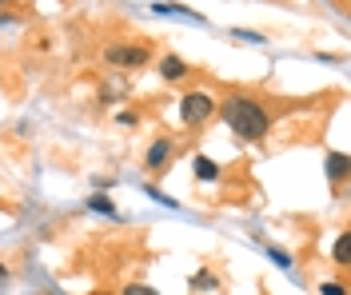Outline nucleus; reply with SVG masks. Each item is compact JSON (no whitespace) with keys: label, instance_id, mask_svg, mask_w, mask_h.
I'll use <instances>...</instances> for the list:
<instances>
[{"label":"nucleus","instance_id":"obj_2","mask_svg":"<svg viewBox=\"0 0 351 295\" xmlns=\"http://www.w3.org/2000/svg\"><path fill=\"white\" fill-rule=\"evenodd\" d=\"M212 116H216V100H212L208 92H184V100H180V120H184L188 128L208 124Z\"/></svg>","mask_w":351,"mask_h":295},{"label":"nucleus","instance_id":"obj_15","mask_svg":"<svg viewBox=\"0 0 351 295\" xmlns=\"http://www.w3.org/2000/svg\"><path fill=\"white\" fill-rule=\"evenodd\" d=\"M4 279H8V268H0V283H4Z\"/></svg>","mask_w":351,"mask_h":295},{"label":"nucleus","instance_id":"obj_12","mask_svg":"<svg viewBox=\"0 0 351 295\" xmlns=\"http://www.w3.org/2000/svg\"><path fill=\"white\" fill-rule=\"evenodd\" d=\"M120 295H156V287H148V283H128Z\"/></svg>","mask_w":351,"mask_h":295},{"label":"nucleus","instance_id":"obj_11","mask_svg":"<svg viewBox=\"0 0 351 295\" xmlns=\"http://www.w3.org/2000/svg\"><path fill=\"white\" fill-rule=\"evenodd\" d=\"M192 287H199V292H208V287H216V275H212V272H199L196 279H192Z\"/></svg>","mask_w":351,"mask_h":295},{"label":"nucleus","instance_id":"obj_1","mask_svg":"<svg viewBox=\"0 0 351 295\" xmlns=\"http://www.w3.org/2000/svg\"><path fill=\"white\" fill-rule=\"evenodd\" d=\"M216 112L228 120V128L236 132L240 140L247 144H256V140L267 136V128H271V116L263 108L260 100H252V96H228L223 104H216Z\"/></svg>","mask_w":351,"mask_h":295},{"label":"nucleus","instance_id":"obj_13","mask_svg":"<svg viewBox=\"0 0 351 295\" xmlns=\"http://www.w3.org/2000/svg\"><path fill=\"white\" fill-rule=\"evenodd\" d=\"M267 255H271V259H276L280 268H291V255H287V251H280V248H267Z\"/></svg>","mask_w":351,"mask_h":295},{"label":"nucleus","instance_id":"obj_8","mask_svg":"<svg viewBox=\"0 0 351 295\" xmlns=\"http://www.w3.org/2000/svg\"><path fill=\"white\" fill-rule=\"evenodd\" d=\"M152 12H160V16H184V21H204V16H199V12H188V8H184V4H152Z\"/></svg>","mask_w":351,"mask_h":295},{"label":"nucleus","instance_id":"obj_7","mask_svg":"<svg viewBox=\"0 0 351 295\" xmlns=\"http://www.w3.org/2000/svg\"><path fill=\"white\" fill-rule=\"evenodd\" d=\"M192 172H196V180H204V183L219 180V164H216V159H208V156H196V164H192Z\"/></svg>","mask_w":351,"mask_h":295},{"label":"nucleus","instance_id":"obj_10","mask_svg":"<svg viewBox=\"0 0 351 295\" xmlns=\"http://www.w3.org/2000/svg\"><path fill=\"white\" fill-rule=\"evenodd\" d=\"M88 207H92V211H104V216H116V204H112L108 196H100V192L88 200Z\"/></svg>","mask_w":351,"mask_h":295},{"label":"nucleus","instance_id":"obj_3","mask_svg":"<svg viewBox=\"0 0 351 295\" xmlns=\"http://www.w3.org/2000/svg\"><path fill=\"white\" fill-rule=\"evenodd\" d=\"M148 56H152L148 44H108L104 48V60L116 64V68H144Z\"/></svg>","mask_w":351,"mask_h":295},{"label":"nucleus","instance_id":"obj_9","mask_svg":"<svg viewBox=\"0 0 351 295\" xmlns=\"http://www.w3.org/2000/svg\"><path fill=\"white\" fill-rule=\"evenodd\" d=\"M331 255H335V264H339V268H348V259H351V235H348V231H343V235L335 240Z\"/></svg>","mask_w":351,"mask_h":295},{"label":"nucleus","instance_id":"obj_4","mask_svg":"<svg viewBox=\"0 0 351 295\" xmlns=\"http://www.w3.org/2000/svg\"><path fill=\"white\" fill-rule=\"evenodd\" d=\"M172 152H176V144H172L168 136H164V140H156L152 148H148V156H144V168H148L152 176H160V172L168 168V159H172Z\"/></svg>","mask_w":351,"mask_h":295},{"label":"nucleus","instance_id":"obj_5","mask_svg":"<svg viewBox=\"0 0 351 295\" xmlns=\"http://www.w3.org/2000/svg\"><path fill=\"white\" fill-rule=\"evenodd\" d=\"M160 76H164V80H184V76H188V64H184L180 56H164V60H160Z\"/></svg>","mask_w":351,"mask_h":295},{"label":"nucleus","instance_id":"obj_14","mask_svg":"<svg viewBox=\"0 0 351 295\" xmlns=\"http://www.w3.org/2000/svg\"><path fill=\"white\" fill-rule=\"evenodd\" d=\"M319 295H348V287H343V283H324Z\"/></svg>","mask_w":351,"mask_h":295},{"label":"nucleus","instance_id":"obj_6","mask_svg":"<svg viewBox=\"0 0 351 295\" xmlns=\"http://www.w3.org/2000/svg\"><path fill=\"white\" fill-rule=\"evenodd\" d=\"M348 156H343V152H331L328 156V176H331V183H343L348 180Z\"/></svg>","mask_w":351,"mask_h":295}]
</instances>
